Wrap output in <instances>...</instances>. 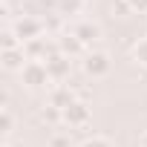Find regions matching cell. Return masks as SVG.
<instances>
[{
	"label": "cell",
	"instance_id": "1",
	"mask_svg": "<svg viewBox=\"0 0 147 147\" xmlns=\"http://www.w3.org/2000/svg\"><path fill=\"white\" fill-rule=\"evenodd\" d=\"M110 55L107 52H101V49H92V52H87V58H84V72L90 78H104L107 72H110Z\"/></svg>",
	"mask_w": 147,
	"mask_h": 147
},
{
	"label": "cell",
	"instance_id": "2",
	"mask_svg": "<svg viewBox=\"0 0 147 147\" xmlns=\"http://www.w3.org/2000/svg\"><path fill=\"white\" fill-rule=\"evenodd\" d=\"M20 81H23L26 87H43V84H49L52 78H49L43 61H29V63L20 69Z\"/></svg>",
	"mask_w": 147,
	"mask_h": 147
},
{
	"label": "cell",
	"instance_id": "3",
	"mask_svg": "<svg viewBox=\"0 0 147 147\" xmlns=\"http://www.w3.org/2000/svg\"><path fill=\"white\" fill-rule=\"evenodd\" d=\"M63 124H69V127H75V130H87V124H90V107H87V101H72L66 110H63Z\"/></svg>",
	"mask_w": 147,
	"mask_h": 147
},
{
	"label": "cell",
	"instance_id": "4",
	"mask_svg": "<svg viewBox=\"0 0 147 147\" xmlns=\"http://www.w3.org/2000/svg\"><path fill=\"white\" fill-rule=\"evenodd\" d=\"M46 72H49V78L55 81V84H63L66 78H69V69H72V58H66V55H61V52H55V55H49L46 61Z\"/></svg>",
	"mask_w": 147,
	"mask_h": 147
},
{
	"label": "cell",
	"instance_id": "5",
	"mask_svg": "<svg viewBox=\"0 0 147 147\" xmlns=\"http://www.w3.org/2000/svg\"><path fill=\"white\" fill-rule=\"evenodd\" d=\"M15 35L20 38V43H29V40H35V38H43V23L38 20V18H29V15H23L20 20H15Z\"/></svg>",
	"mask_w": 147,
	"mask_h": 147
},
{
	"label": "cell",
	"instance_id": "6",
	"mask_svg": "<svg viewBox=\"0 0 147 147\" xmlns=\"http://www.w3.org/2000/svg\"><path fill=\"white\" fill-rule=\"evenodd\" d=\"M46 98H49L46 104L66 110L72 101H78V92H72V90H69V84H58V87H52V90H49V95H46Z\"/></svg>",
	"mask_w": 147,
	"mask_h": 147
},
{
	"label": "cell",
	"instance_id": "7",
	"mask_svg": "<svg viewBox=\"0 0 147 147\" xmlns=\"http://www.w3.org/2000/svg\"><path fill=\"white\" fill-rule=\"evenodd\" d=\"M72 35H75L84 46H90V43H95V40L101 38V26H98V23H92V20H81L75 29H72Z\"/></svg>",
	"mask_w": 147,
	"mask_h": 147
},
{
	"label": "cell",
	"instance_id": "8",
	"mask_svg": "<svg viewBox=\"0 0 147 147\" xmlns=\"http://www.w3.org/2000/svg\"><path fill=\"white\" fill-rule=\"evenodd\" d=\"M55 43H58V52H61V55H66V58H75V55H81V52H84V43H81L75 35H72V32L61 35Z\"/></svg>",
	"mask_w": 147,
	"mask_h": 147
},
{
	"label": "cell",
	"instance_id": "9",
	"mask_svg": "<svg viewBox=\"0 0 147 147\" xmlns=\"http://www.w3.org/2000/svg\"><path fill=\"white\" fill-rule=\"evenodd\" d=\"M26 63H29V61H26L23 46H20V49H3V69H9V72H20Z\"/></svg>",
	"mask_w": 147,
	"mask_h": 147
},
{
	"label": "cell",
	"instance_id": "10",
	"mask_svg": "<svg viewBox=\"0 0 147 147\" xmlns=\"http://www.w3.org/2000/svg\"><path fill=\"white\" fill-rule=\"evenodd\" d=\"M38 118H40V124H46V127H55V124H61V121H63V110H61V107H52V104H46V107L38 113Z\"/></svg>",
	"mask_w": 147,
	"mask_h": 147
},
{
	"label": "cell",
	"instance_id": "11",
	"mask_svg": "<svg viewBox=\"0 0 147 147\" xmlns=\"http://www.w3.org/2000/svg\"><path fill=\"white\" fill-rule=\"evenodd\" d=\"M84 9V0H58V15L72 18V15H81Z\"/></svg>",
	"mask_w": 147,
	"mask_h": 147
},
{
	"label": "cell",
	"instance_id": "12",
	"mask_svg": "<svg viewBox=\"0 0 147 147\" xmlns=\"http://www.w3.org/2000/svg\"><path fill=\"white\" fill-rule=\"evenodd\" d=\"M12 130H15V115H12V110H9V107H3V110H0V133L9 136Z\"/></svg>",
	"mask_w": 147,
	"mask_h": 147
},
{
	"label": "cell",
	"instance_id": "13",
	"mask_svg": "<svg viewBox=\"0 0 147 147\" xmlns=\"http://www.w3.org/2000/svg\"><path fill=\"white\" fill-rule=\"evenodd\" d=\"M0 38H3V49H20V46H23L20 38L15 35V29H3V35H0Z\"/></svg>",
	"mask_w": 147,
	"mask_h": 147
},
{
	"label": "cell",
	"instance_id": "14",
	"mask_svg": "<svg viewBox=\"0 0 147 147\" xmlns=\"http://www.w3.org/2000/svg\"><path fill=\"white\" fill-rule=\"evenodd\" d=\"M133 58H136L141 66H147V38H141V40L133 46Z\"/></svg>",
	"mask_w": 147,
	"mask_h": 147
},
{
	"label": "cell",
	"instance_id": "15",
	"mask_svg": "<svg viewBox=\"0 0 147 147\" xmlns=\"http://www.w3.org/2000/svg\"><path fill=\"white\" fill-rule=\"evenodd\" d=\"M49 147H69V136H63V133H55V136L49 138Z\"/></svg>",
	"mask_w": 147,
	"mask_h": 147
},
{
	"label": "cell",
	"instance_id": "16",
	"mask_svg": "<svg viewBox=\"0 0 147 147\" xmlns=\"http://www.w3.org/2000/svg\"><path fill=\"white\" fill-rule=\"evenodd\" d=\"M81 147H113V144H110L107 138H101V136H92V138H87Z\"/></svg>",
	"mask_w": 147,
	"mask_h": 147
},
{
	"label": "cell",
	"instance_id": "17",
	"mask_svg": "<svg viewBox=\"0 0 147 147\" xmlns=\"http://www.w3.org/2000/svg\"><path fill=\"white\" fill-rule=\"evenodd\" d=\"M127 6H130V12L144 15V12H147V0H127Z\"/></svg>",
	"mask_w": 147,
	"mask_h": 147
},
{
	"label": "cell",
	"instance_id": "18",
	"mask_svg": "<svg viewBox=\"0 0 147 147\" xmlns=\"http://www.w3.org/2000/svg\"><path fill=\"white\" fill-rule=\"evenodd\" d=\"M138 144H141V147H147V130L141 133V138H138Z\"/></svg>",
	"mask_w": 147,
	"mask_h": 147
},
{
	"label": "cell",
	"instance_id": "19",
	"mask_svg": "<svg viewBox=\"0 0 147 147\" xmlns=\"http://www.w3.org/2000/svg\"><path fill=\"white\" fill-rule=\"evenodd\" d=\"M3 147H12V144H3Z\"/></svg>",
	"mask_w": 147,
	"mask_h": 147
},
{
	"label": "cell",
	"instance_id": "20",
	"mask_svg": "<svg viewBox=\"0 0 147 147\" xmlns=\"http://www.w3.org/2000/svg\"><path fill=\"white\" fill-rule=\"evenodd\" d=\"M6 3H12V0H6Z\"/></svg>",
	"mask_w": 147,
	"mask_h": 147
}]
</instances>
